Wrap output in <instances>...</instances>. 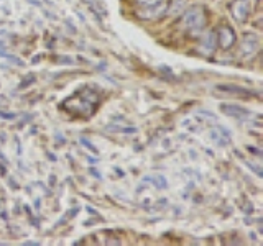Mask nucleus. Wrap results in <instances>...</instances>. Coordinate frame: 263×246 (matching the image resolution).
Segmentation results:
<instances>
[{
    "label": "nucleus",
    "instance_id": "4",
    "mask_svg": "<svg viewBox=\"0 0 263 246\" xmlns=\"http://www.w3.org/2000/svg\"><path fill=\"white\" fill-rule=\"evenodd\" d=\"M260 49V38L255 35V33H245L242 38V45H240V53L243 57H253Z\"/></svg>",
    "mask_w": 263,
    "mask_h": 246
},
{
    "label": "nucleus",
    "instance_id": "13",
    "mask_svg": "<svg viewBox=\"0 0 263 246\" xmlns=\"http://www.w3.org/2000/svg\"><path fill=\"white\" fill-rule=\"evenodd\" d=\"M81 141H82V145H86V146L89 148V150H90V151H94V153H97V150H96V148H94L92 145H90V143L87 141V139H84V138H82V139H81Z\"/></svg>",
    "mask_w": 263,
    "mask_h": 246
},
{
    "label": "nucleus",
    "instance_id": "1",
    "mask_svg": "<svg viewBox=\"0 0 263 246\" xmlns=\"http://www.w3.org/2000/svg\"><path fill=\"white\" fill-rule=\"evenodd\" d=\"M208 23V10L202 5H194L187 8L181 18V27L189 33H201Z\"/></svg>",
    "mask_w": 263,
    "mask_h": 246
},
{
    "label": "nucleus",
    "instance_id": "5",
    "mask_svg": "<svg viewBox=\"0 0 263 246\" xmlns=\"http://www.w3.org/2000/svg\"><path fill=\"white\" fill-rule=\"evenodd\" d=\"M217 45L222 49H230L235 45V33L229 25H222L217 31Z\"/></svg>",
    "mask_w": 263,
    "mask_h": 246
},
{
    "label": "nucleus",
    "instance_id": "10",
    "mask_svg": "<svg viewBox=\"0 0 263 246\" xmlns=\"http://www.w3.org/2000/svg\"><path fill=\"white\" fill-rule=\"evenodd\" d=\"M143 180H146V182H152L155 187H158V189H166L168 187V182H166V179H164V176H148Z\"/></svg>",
    "mask_w": 263,
    "mask_h": 246
},
{
    "label": "nucleus",
    "instance_id": "6",
    "mask_svg": "<svg viewBox=\"0 0 263 246\" xmlns=\"http://www.w3.org/2000/svg\"><path fill=\"white\" fill-rule=\"evenodd\" d=\"M168 5L166 4H156V5H152V7H145L143 12H138V16L142 20H155V18H160V16L166 12Z\"/></svg>",
    "mask_w": 263,
    "mask_h": 246
},
{
    "label": "nucleus",
    "instance_id": "7",
    "mask_svg": "<svg viewBox=\"0 0 263 246\" xmlns=\"http://www.w3.org/2000/svg\"><path fill=\"white\" fill-rule=\"evenodd\" d=\"M220 110L224 112L226 115H229V117H234V118H240V120L252 117L250 110L243 109V107L234 105V104H222V105H220Z\"/></svg>",
    "mask_w": 263,
    "mask_h": 246
},
{
    "label": "nucleus",
    "instance_id": "12",
    "mask_svg": "<svg viewBox=\"0 0 263 246\" xmlns=\"http://www.w3.org/2000/svg\"><path fill=\"white\" fill-rule=\"evenodd\" d=\"M135 2H137V5L145 8V7H152V5L160 4V2H163V0H135Z\"/></svg>",
    "mask_w": 263,
    "mask_h": 246
},
{
    "label": "nucleus",
    "instance_id": "9",
    "mask_svg": "<svg viewBox=\"0 0 263 246\" xmlns=\"http://www.w3.org/2000/svg\"><path fill=\"white\" fill-rule=\"evenodd\" d=\"M211 139L212 141H216L219 146H226L230 143V136L222 127H216L214 130H211Z\"/></svg>",
    "mask_w": 263,
    "mask_h": 246
},
{
    "label": "nucleus",
    "instance_id": "3",
    "mask_svg": "<svg viewBox=\"0 0 263 246\" xmlns=\"http://www.w3.org/2000/svg\"><path fill=\"white\" fill-rule=\"evenodd\" d=\"M214 92L226 95V97H238V98H250L252 92L243 87H238L235 84H217L214 86Z\"/></svg>",
    "mask_w": 263,
    "mask_h": 246
},
{
    "label": "nucleus",
    "instance_id": "2",
    "mask_svg": "<svg viewBox=\"0 0 263 246\" xmlns=\"http://www.w3.org/2000/svg\"><path fill=\"white\" fill-rule=\"evenodd\" d=\"M230 8V13H232L234 20L238 23H245L249 20V15L252 10V4L250 0H232L229 5Z\"/></svg>",
    "mask_w": 263,
    "mask_h": 246
},
{
    "label": "nucleus",
    "instance_id": "11",
    "mask_svg": "<svg viewBox=\"0 0 263 246\" xmlns=\"http://www.w3.org/2000/svg\"><path fill=\"white\" fill-rule=\"evenodd\" d=\"M107 130H112V131H120V133H135V128H123V127H115V125H109Z\"/></svg>",
    "mask_w": 263,
    "mask_h": 246
},
{
    "label": "nucleus",
    "instance_id": "8",
    "mask_svg": "<svg viewBox=\"0 0 263 246\" xmlns=\"http://www.w3.org/2000/svg\"><path fill=\"white\" fill-rule=\"evenodd\" d=\"M216 35L212 31H208L205 35L202 36L201 43H199V53H202L204 56H211L216 51Z\"/></svg>",
    "mask_w": 263,
    "mask_h": 246
}]
</instances>
